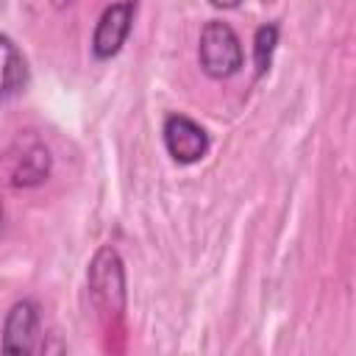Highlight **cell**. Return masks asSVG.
Returning <instances> with one entry per match:
<instances>
[{"label":"cell","mask_w":356,"mask_h":356,"mask_svg":"<svg viewBox=\"0 0 356 356\" xmlns=\"http://www.w3.org/2000/svg\"><path fill=\"white\" fill-rule=\"evenodd\" d=\"M50 3H53V6H56V8H67V6H70V3H72V0H50Z\"/></svg>","instance_id":"10"},{"label":"cell","mask_w":356,"mask_h":356,"mask_svg":"<svg viewBox=\"0 0 356 356\" xmlns=\"http://www.w3.org/2000/svg\"><path fill=\"white\" fill-rule=\"evenodd\" d=\"M0 228H3V206H0Z\"/></svg>","instance_id":"11"},{"label":"cell","mask_w":356,"mask_h":356,"mask_svg":"<svg viewBox=\"0 0 356 356\" xmlns=\"http://www.w3.org/2000/svg\"><path fill=\"white\" fill-rule=\"evenodd\" d=\"M164 147L178 164H195L209 153V134L186 114H170L161 128Z\"/></svg>","instance_id":"4"},{"label":"cell","mask_w":356,"mask_h":356,"mask_svg":"<svg viewBox=\"0 0 356 356\" xmlns=\"http://www.w3.org/2000/svg\"><path fill=\"white\" fill-rule=\"evenodd\" d=\"M28 83V64L11 36L0 33V103Z\"/></svg>","instance_id":"6"},{"label":"cell","mask_w":356,"mask_h":356,"mask_svg":"<svg viewBox=\"0 0 356 356\" xmlns=\"http://www.w3.org/2000/svg\"><path fill=\"white\" fill-rule=\"evenodd\" d=\"M86 284L95 303L108 314H122L125 309V267L111 245H103L86 270Z\"/></svg>","instance_id":"2"},{"label":"cell","mask_w":356,"mask_h":356,"mask_svg":"<svg viewBox=\"0 0 356 356\" xmlns=\"http://www.w3.org/2000/svg\"><path fill=\"white\" fill-rule=\"evenodd\" d=\"M197 58L209 78L222 81V78L236 75L242 67V42H239L236 31L228 22L209 19L200 31Z\"/></svg>","instance_id":"1"},{"label":"cell","mask_w":356,"mask_h":356,"mask_svg":"<svg viewBox=\"0 0 356 356\" xmlns=\"http://www.w3.org/2000/svg\"><path fill=\"white\" fill-rule=\"evenodd\" d=\"M275 44H278V25H275V22H267V25L256 28V36H253V64H256V75H264V72L270 70Z\"/></svg>","instance_id":"8"},{"label":"cell","mask_w":356,"mask_h":356,"mask_svg":"<svg viewBox=\"0 0 356 356\" xmlns=\"http://www.w3.org/2000/svg\"><path fill=\"white\" fill-rule=\"evenodd\" d=\"M134 14H136V0H120V3H111L97 25H95V33H92V53L95 58H111L122 50L128 33H131V25H134Z\"/></svg>","instance_id":"3"},{"label":"cell","mask_w":356,"mask_h":356,"mask_svg":"<svg viewBox=\"0 0 356 356\" xmlns=\"http://www.w3.org/2000/svg\"><path fill=\"white\" fill-rule=\"evenodd\" d=\"M214 8H236L242 0H209Z\"/></svg>","instance_id":"9"},{"label":"cell","mask_w":356,"mask_h":356,"mask_svg":"<svg viewBox=\"0 0 356 356\" xmlns=\"http://www.w3.org/2000/svg\"><path fill=\"white\" fill-rule=\"evenodd\" d=\"M3 350L33 353L39 350V306L33 300H17L3 323Z\"/></svg>","instance_id":"5"},{"label":"cell","mask_w":356,"mask_h":356,"mask_svg":"<svg viewBox=\"0 0 356 356\" xmlns=\"http://www.w3.org/2000/svg\"><path fill=\"white\" fill-rule=\"evenodd\" d=\"M50 175V150L44 145H31L19 161L14 164V184L17 186H36Z\"/></svg>","instance_id":"7"}]
</instances>
